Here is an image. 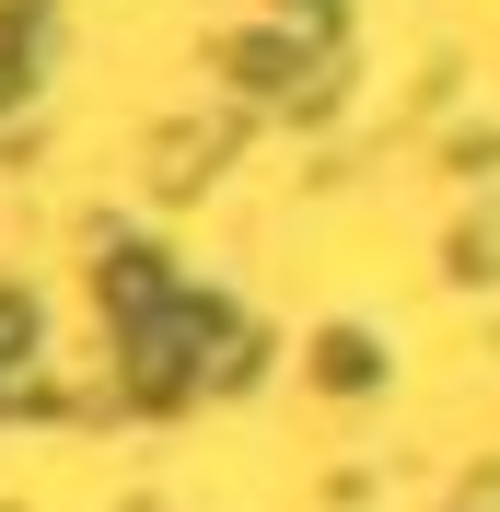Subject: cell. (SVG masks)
I'll use <instances>...</instances> for the list:
<instances>
[{
	"mask_svg": "<svg viewBox=\"0 0 500 512\" xmlns=\"http://www.w3.org/2000/svg\"><path fill=\"white\" fill-rule=\"evenodd\" d=\"M94 291H105V315H117V326H140V315L175 303V280H163L152 245H105V256H94Z\"/></svg>",
	"mask_w": 500,
	"mask_h": 512,
	"instance_id": "cell-1",
	"label": "cell"
},
{
	"mask_svg": "<svg viewBox=\"0 0 500 512\" xmlns=\"http://www.w3.org/2000/svg\"><path fill=\"white\" fill-rule=\"evenodd\" d=\"M256 361H268V338H256L233 303H198V384L233 396V384H256Z\"/></svg>",
	"mask_w": 500,
	"mask_h": 512,
	"instance_id": "cell-2",
	"label": "cell"
},
{
	"mask_svg": "<svg viewBox=\"0 0 500 512\" xmlns=\"http://www.w3.org/2000/svg\"><path fill=\"white\" fill-rule=\"evenodd\" d=\"M35 373V291H0V384Z\"/></svg>",
	"mask_w": 500,
	"mask_h": 512,
	"instance_id": "cell-3",
	"label": "cell"
},
{
	"mask_svg": "<svg viewBox=\"0 0 500 512\" xmlns=\"http://www.w3.org/2000/svg\"><path fill=\"white\" fill-rule=\"evenodd\" d=\"M35 35H47L35 12H0V94H12V82L35 70Z\"/></svg>",
	"mask_w": 500,
	"mask_h": 512,
	"instance_id": "cell-4",
	"label": "cell"
},
{
	"mask_svg": "<svg viewBox=\"0 0 500 512\" xmlns=\"http://www.w3.org/2000/svg\"><path fill=\"white\" fill-rule=\"evenodd\" d=\"M314 373H326V384H373V338H326Z\"/></svg>",
	"mask_w": 500,
	"mask_h": 512,
	"instance_id": "cell-5",
	"label": "cell"
}]
</instances>
